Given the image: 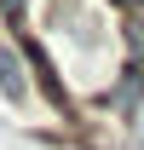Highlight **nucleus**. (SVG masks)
Here are the masks:
<instances>
[{
	"label": "nucleus",
	"instance_id": "f257e3e1",
	"mask_svg": "<svg viewBox=\"0 0 144 150\" xmlns=\"http://www.w3.org/2000/svg\"><path fill=\"white\" fill-rule=\"evenodd\" d=\"M0 104H6L12 115H40V110H46V104H40L35 75H29V64L18 58L12 40H0Z\"/></svg>",
	"mask_w": 144,
	"mask_h": 150
},
{
	"label": "nucleus",
	"instance_id": "f03ea898",
	"mask_svg": "<svg viewBox=\"0 0 144 150\" xmlns=\"http://www.w3.org/2000/svg\"><path fill=\"white\" fill-rule=\"evenodd\" d=\"M138 139H144V121H138Z\"/></svg>",
	"mask_w": 144,
	"mask_h": 150
}]
</instances>
